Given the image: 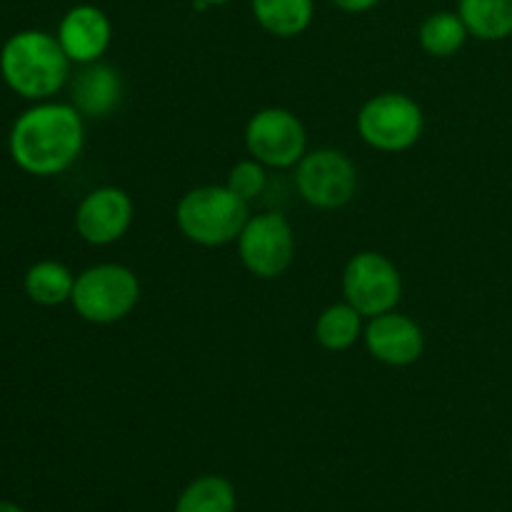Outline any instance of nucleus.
Masks as SVG:
<instances>
[{"instance_id":"obj_24","label":"nucleus","mask_w":512,"mask_h":512,"mask_svg":"<svg viewBox=\"0 0 512 512\" xmlns=\"http://www.w3.org/2000/svg\"><path fill=\"white\" fill-rule=\"evenodd\" d=\"M510 458H512V450H510Z\"/></svg>"},{"instance_id":"obj_18","label":"nucleus","mask_w":512,"mask_h":512,"mask_svg":"<svg viewBox=\"0 0 512 512\" xmlns=\"http://www.w3.org/2000/svg\"><path fill=\"white\" fill-rule=\"evenodd\" d=\"M363 333V315L350 303L330 305L315 323V338L325 350H348Z\"/></svg>"},{"instance_id":"obj_1","label":"nucleus","mask_w":512,"mask_h":512,"mask_svg":"<svg viewBox=\"0 0 512 512\" xmlns=\"http://www.w3.org/2000/svg\"><path fill=\"white\" fill-rule=\"evenodd\" d=\"M85 130L78 108L40 100L15 118L8 135L10 158L28 175L50 178L78 160Z\"/></svg>"},{"instance_id":"obj_14","label":"nucleus","mask_w":512,"mask_h":512,"mask_svg":"<svg viewBox=\"0 0 512 512\" xmlns=\"http://www.w3.org/2000/svg\"><path fill=\"white\" fill-rule=\"evenodd\" d=\"M313 0H253V15L263 30L278 38H295L310 25Z\"/></svg>"},{"instance_id":"obj_15","label":"nucleus","mask_w":512,"mask_h":512,"mask_svg":"<svg viewBox=\"0 0 512 512\" xmlns=\"http://www.w3.org/2000/svg\"><path fill=\"white\" fill-rule=\"evenodd\" d=\"M458 15L468 33L480 40L512 35V0H458Z\"/></svg>"},{"instance_id":"obj_6","label":"nucleus","mask_w":512,"mask_h":512,"mask_svg":"<svg viewBox=\"0 0 512 512\" xmlns=\"http://www.w3.org/2000/svg\"><path fill=\"white\" fill-rule=\"evenodd\" d=\"M345 300L358 310L360 315L390 313L398 305L400 293H403V280H400L398 268L380 253H358L345 265L343 275Z\"/></svg>"},{"instance_id":"obj_4","label":"nucleus","mask_w":512,"mask_h":512,"mask_svg":"<svg viewBox=\"0 0 512 512\" xmlns=\"http://www.w3.org/2000/svg\"><path fill=\"white\" fill-rule=\"evenodd\" d=\"M140 300V283L135 273L125 265L103 263L83 270L75 278L73 303L75 313L88 323L108 325L118 323Z\"/></svg>"},{"instance_id":"obj_2","label":"nucleus","mask_w":512,"mask_h":512,"mask_svg":"<svg viewBox=\"0 0 512 512\" xmlns=\"http://www.w3.org/2000/svg\"><path fill=\"white\" fill-rule=\"evenodd\" d=\"M70 58L58 38L43 30H20L0 48V75L15 95L48 100L68 80Z\"/></svg>"},{"instance_id":"obj_23","label":"nucleus","mask_w":512,"mask_h":512,"mask_svg":"<svg viewBox=\"0 0 512 512\" xmlns=\"http://www.w3.org/2000/svg\"><path fill=\"white\" fill-rule=\"evenodd\" d=\"M195 3H198L200 8H205V5H225V3H233V0H195Z\"/></svg>"},{"instance_id":"obj_22","label":"nucleus","mask_w":512,"mask_h":512,"mask_svg":"<svg viewBox=\"0 0 512 512\" xmlns=\"http://www.w3.org/2000/svg\"><path fill=\"white\" fill-rule=\"evenodd\" d=\"M0 512H25L20 505L10 503V500H0Z\"/></svg>"},{"instance_id":"obj_21","label":"nucleus","mask_w":512,"mask_h":512,"mask_svg":"<svg viewBox=\"0 0 512 512\" xmlns=\"http://www.w3.org/2000/svg\"><path fill=\"white\" fill-rule=\"evenodd\" d=\"M380 0H333V5H338L345 13H365V10L375 8Z\"/></svg>"},{"instance_id":"obj_13","label":"nucleus","mask_w":512,"mask_h":512,"mask_svg":"<svg viewBox=\"0 0 512 512\" xmlns=\"http://www.w3.org/2000/svg\"><path fill=\"white\" fill-rule=\"evenodd\" d=\"M123 98L120 75L105 63H88L73 80V105L80 115L105 118L113 113Z\"/></svg>"},{"instance_id":"obj_20","label":"nucleus","mask_w":512,"mask_h":512,"mask_svg":"<svg viewBox=\"0 0 512 512\" xmlns=\"http://www.w3.org/2000/svg\"><path fill=\"white\" fill-rule=\"evenodd\" d=\"M228 188L233 190L238 198H243L245 203L258 198L260 193L265 190V170L263 163L258 160H243V163L233 165L228 175Z\"/></svg>"},{"instance_id":"obj_3","label":"nucleus","mask_w":512,"mask_h":512,"mask_svg":"<svg viewBox=\"0 0 512 512\" xmlns=\"http://www.w3.org/2000/svg\"><path fill=\"white\" fill-rule=\"evenodd\" d=\"M175 220L185 238L215 248L238 238L248 223V203L228 185H203L180 198Z\"/></svg>"},{"instance_id":"obj_17","label":"nucleus","mask_w":512,"mask_h":512,"mask_svg":"<svg viewBox=\"0 0 512 512\" xmlns=\"http://www.w3.org/2000/svg\"><path fill=\"white\" fill-rule=\"evenodd\" d=\"M238 498L230 480L220 475H203L180 493L175 512H235Z\"/></svg>"},{"instance_id":"obj_10","label":"nucleus","mask_w":512,"mask_h":512,"mask_svg":"<svg viewBox=\"0 0 512 512\" xmlns=\"http://www.w3.org/2000/svg\"><path fill=\"white\" fill-rule=\"evenodd\" d=\"M133 223V200L120 188H98L75 210V230L90 245H110Z\"/></svg>"},{"instance_id":"obj_9","label":"nucleus","mask_w":512,"mask_h":512,"mask_svg":"<svg viewBox=\"0 0 512 512\" xmlns=\"http://www.w3.org/2000/svg\"><path fill=\"white\" fill-rule=\"evenodd\" d=\"M305 128L285 108H265L250 118L245 128V145L258 163L273 168H290L298 165L305 155Z\"/></svg>"},{"instance_id":"obj_11","label":"nucleus","mask_w":512,"mask_h":512,"mask_svg":"<svg viewBox=\"0 0 512 512\" xmlns=\"http://www.w3.org/2000/svg\"><path fill=\"white\" fill-rule=\"evenodd\" d=\"M365 345L370 355L385 365H410L423 355L425 338L413 318L400 313H383L370 318L365 328Z\"/></svg>"},{"instance_id":"obj_5","label":"nucleus","mask_w":512,"mask_h":512,"mask_svg":"<svg viewBox=\"0 0 512 512\" xmlns=\"http://www.w3.org/2000/svg\"><path fill=\"white\" fill-rule=\"evenodd\" d=\"M358 133L375 150H408L423 135V110L403 93L375 95L360 110Z\"/></svg>"},{"instance_id":"obj_16","label":"nucleus","mask_w":512,"mask_h":512,"mask_svg":"<svg viewBox=\"0 0 512 512\" xmlns=\"http://www.w3.org/2000/svg\"><path fill=\"white\" fill-rule=\"evenodd\" d=\"M75 288V275L58 260H40L25 273V293L33 303L53 308L70 300Z\"/></svg>"},{"instance_id":"obj_7","label":"nucleus","mask_w":512,"mask_h":512,"mask_svg":"<svg viewBox=\"0 0 512 512\" xmlns=\"http://www.w3.org/2000/svg\"><path fill=\"white\" fill-rule=\"evenodd\" d=\"M238 253L245 268L258 278H278L290 268L295 255V235L280 213L248 218L238 235Z\"/></svg>"},{"instance_id":"obj_8","label":"nucleus","mask_w":512,"mask_h":512,"mask_svg":"<svg viewBox=\"0 0 512 512\" xmlns=\"http://www.w3.org/2000/svg\"><path fill=\"white\" fill-rule=\"evenodd\" d=\"M295 185L305 203L330 210L353 200L358 190V173L338 150H315L300 158Z\"/></svg>"},{"instance_id":"obj_19","label":"nucleus","mask_w":512,"mask_h":512,"mask_svg":"<svg viewBox=\"0 0 512 512\" xmlns=\"http://www.w3.org/2000/svg\"><path fill=\"white\" fill-rule=\"evenodd\" d=\"M420 45L428 50L430 55L438 58H448V55L458 53L463 48L465 38H468V28H465L463 18L450 10H438V13L428 15L420 25Z\"/></svg>"},{"instance_id":"obj_12","label":"nucleus","mask_w":512,"mask_h":512,"mask_svg":"<svg viewBox=\"0 0 512 512\" xmlns=\"http://www.w3.org/2000/svg\"><path fill=\"white\" fill-rule=\"evenodd\" d=\"M110 35L113 28L103 10L95 5H75L63 15L55 38L73 63L88 65L108 50Z\"/></svg>"}]
</instances>
